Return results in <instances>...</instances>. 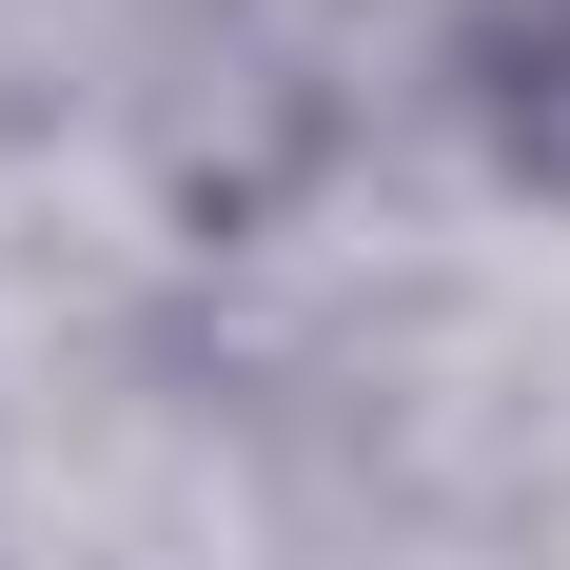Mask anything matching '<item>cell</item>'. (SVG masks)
Wrapping results in <instances>:
<instances>
[{"instance_id": "6da1fadb", "label": "cell", "mask_w": 570, "mask_h": 570, "mask_svg": "<svg viewBox=\"0 0 570 570\" xmlns=\"http://www.w3.org/2000/svg\"><path fill=\"white\" fill-rule=\"evenodd\" d=\"M453 99H472V138H492V177L570 197V0H472Z\"/></svg>"}]
</instances>
